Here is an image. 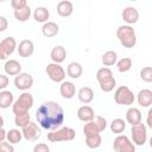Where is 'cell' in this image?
Wrapping results in <instances>:
<instances>
[{
  "mask_svg": "<svg viewBox=\"0 0 152 152\" xmlns=\"http://www.w3.org/2000/svg\"><path fill=\"white\" fill-rule=\"evenodd\" d=\"M36 119L39 126L48 131L59 128L64 122V110L55 101L42 103L36 110Z\"/></svg>",
  "mask_w": 152,
  "mask_h": 152,
  "instance_id": "6da1fadb",
  "label": "cell"
},
{
  "mask_svg": "<svg viewBox=\"0 0 152 152\" xmlns=\"http://www.w3.org/2000/svg\"><path fill=\"white\" fill-rule=\"evenodd\" d=\"M116 37L121 45L127 49H132L137 44L135 31L131 25H121L116 30Z\"/></svg>",
  "mask_w": 152,
  "mask_h": 152,
  "instance_id": "7a4b0ae2",
  "label": "cell"
},
{
  "mask_svg": "<svg viewBox=\"0 0 152 152\" xmlns=\"http://www.w3.org/2000/svg\"><path fill=\"white\" fill-rule=\"evenodd\" d=\"M76 137V132L71 127H59L57 129L51 131L48 133V139L51 142H59V141H70L74 140Z\"/></svg>",
  "mask_w": 152,
  "mask_h": 152,
  "instance_id": "3957f363",
  "label": "cell"
},
{
  "mask_svg": "<svg viewBox=\"0 0 152 152\" xmlns=\"http://www.w3.org/2000/svg\"><path fill=\"white\" fill-rule=\"evenodd\" d=\"M33 106V96L32 94L24 91L18 99L17 101L12 104V112L13 114H21V113H26L28 112V109H31Z\"/></svg>",
  "mask_w": 152,
  "mask_h": 152,
  "instance_id": "277c9868",
  "label": "cell"
},
{
  "mask_svg": "<svg viewBox=\"0 0 152 152\" xmlns=\"http://www.w3.org/2000/svg\"><path fill=\"white\" fill-rule=\"evenodd\" d=\"M134 100H135L134 94L127 86H120L114 93V101L118 104L131 106L133 104Z\"/></svg>",
  "mask_w": 152,
  "mask_h": 152,
  "instance_id": "5b68a950",
  "label": "cell"
},
{
  "mask_svg": "<svg viewBox=\"0 0 152 152\" xmlns=\"http://www.w3.org/2000/svg\"><path fill=\"white\" fill-rule=\"evenodd\" d=\"M131 134H132L133 142L138 146H142L147 140V129H146V126L141 121L132 125Z\"/></svg>",
  "mask_w": 152,
  "mask_h": 152,
  "instance_id": "8992f818",
  "label": "cell"
},
{
  "mask_svg": "<svg viewBox=\"0 0 152 152\" xmlns=\"http://www.w3.org/2000/svg\"><path fill=\"white\" fill-rule=\"evenodd\" d=\"M45 72L48 75V77L56 83H61L64 81L65 78V70L61 66L59 63H50L46 65L45 68Z\"/></svg>",
  "mask_w": 152,
  "mask_h": 152,
  "instance_id": "52a82bcc",
  "label": "cell"
},
{
  "mask_svg": "<svg viewBox=\"0 0 152 152\" xmlns=\"http://www.w3.org/2000/svg\"><path fill=\"white\" fill-rule=\"evenodd\" d=\"M113 148L116 152H134L135 151L134 144L129 140L127 135H122V134H118V137L114 139Z\"/></svg>",
  "mask_w": 152,
  "mask_h": 152,
  "instance_id": "ba28073f",
  "label": "cell"
},
{
  "mask_svg": "<svg viewBox=\"0 0 152 152\" xmlns=\"http://www.w3.org/2000/svg\"><path fill=\"white\" fill-rule=\"evenodd\" d=\"M17 49V40L13 37H6L0 42V59H7Z\"/></svg>",
  "mask_w": 152,
  "mask_h": 152,
  "instance_id": "9c48e42d",
  "label": "cell"
},
{
  "mask_svg": "<svg viewBox=\"0 0 152 152\" xmlns=\"http://www.w3.org/2000/svg\"><path fill=\"white\" fill-rule=\"evenodd\" d=\"M14 86L18 90L26 91L33 86V77L27 72H19L14 77Z\"/></svg>",
  "mask_w": 152,
  "mask_h": 152,
  "instance_id": "30bf717a",
  "label": "cell"
},
{
  "mask_svg": "<svg viewBox=\"0 0 152 152\" xmlns=\"http://www.w3.org/2000/svg\"><path fill=\"white\" fill-rule=\"evenodd\" d=\"M21 133L23 137L27 140V141H36L39 137H40V128L38 127V125L36 122L30 121L26 126L21 127Z\"/></svg>",
  "mask_w": 152,
  "mask_h": 152,
  "instance_id": "8fae6325",
  "label": "cell"
},
{
  "mask_svg": "<svg viewBox=\"0 0 152 152\" xmlns=\"http://www.w3.org/2000/svg\"><path fill=\"white\" fill-rule=\"evenodd\" d=\"M121 17L124 19V21L127 24V25H132V24H135L139 19V12L135 7H132V6H128L126 8H124L122 13H121Z\"/></svg>",
  "mask_w": 152,
  "mask_h": 152,
  "instance_id": "7c38bea8",
  "label": "cell"
},
{
  "mask_svg": "<svg viewBox=\"0 0 152 152\" xmlns=\"http://www.w3.org/2000/svg\"><path fill=\"white\" fill-rule=\"evenodd\" d=\"M17 50H18V53L20 57H24V58H27L30 57L33 51H34V45H33V42L30 40V39H24L19 43V45L17 46Z\"/></svg>",
  "mask_w": 152,
  "mask_h": 152,
  "instance_id": "4fadbf2b",
  "label": "cell"
},
{
  "mask_svg": "<svg viewBox=\"0 0 152 152\" xmlns=\"http://www.w3.org/2000/svg\"><path fill=\"white\" fill-rule=\"evenodd\" d=\"M59 93L64 99H72L76 95V86L70 81H63L61 82Z\"/></svg>",
  "mask_w": 152,
  "mask_h": 152,
  "instance_id": "5bb4252c",
  "label": "cell"
},
{
  "mask_svg": "<svg viewBox=\"0 0 152 152\" xmlns=\"http://www.w3.org/2000/svg\"><path fill=\"white\" fill-rule=\"evenodd\" d=\"M4 70H5L6 75L15 76L19 72H21V64L15 59H7L4 65Z\"/></svg>",
  "mask_w": 152,
  "mask_h": 152,
  "instance_id": "9a60e30c",
  "label": "cell"
},
{
  "mask_svg": "<svg viewBox=\"0 0 152 152\" xmlns=\"http://www.w3.org/2000/svg\"><path fill=\"white\" fill-rule=\"evenodd\" d=\"M74 12V5L71 1L69 0H62L58 2L57 5V13L61 15V17H70Z\"/></svg>",
  "mask_w": 152,
  "mask_h": 152,
  "instance_id": "2e32d148",
  "label": "cell"
},
{
  "mask_svg": "<svg viewBox=\"0 0 152 152\" xmlns=\"http://www.w3.org/2000/svg\"><path fill=\"white\" fill-rule=\"evenodd\" d=\"M65 57H66V51H65V48L62 46V45H56L51 52H50V58L52 59L53 63H62L65 61Z\"/></svg>",
  "mask_w": 152,
  "mask_h": 152,
  "instance_id": "e0dca14e",
  "label": "cell"
},
{
  "mask_svg": "<svg viewBox=\"0 0 152 152\" xmlns=\"http://www.w3.org/2000/svg\"><path fill=\"white\" fill-rule=\"evenodd\" d=\"M94 116H95V113H94V109L90 106L84 104V106H82L77 109V118H78V120H81L83 122L93 120Z\"/></svg>",
  "mask_w": 152,
  "mask_h": 152,
  "instance_id": "ac0fdd59",
  "label": "cell"
},
{
  "mask_svg": "<svg viewBox=\"0 0 152 152\" xmlns=\"http://www.w3.org/2000/svg\"><path fill=\"white\" fill-rule=\"evenodd\" d=\"M58 32H59V26L53 21H45L42 26V33L48 38L57 36Z\"/></svg>",
  "mask_w": 152,
  "mask_h": 152,
  "instance_id": "d6986e66",
  "label": "cell"
},
{
  "mask_svg": "<svg viewBox=\"0 0 152 152\" xmlns=\"http://www.w3.org/2000/svg\"><path fill=\"white\" fill-rule=\"evenodd\" d=\"M77 97L82 103L88 104L94 100V91L90 87H82L77 91Z\"/></svg>",
  "mask_w": 152,
  "mask_h": 152,
  "instance_id": "ffe728a7",
  "label": "cell"
},
{
  "mask_svg": "<svg viewBox=\"0 0 152 152\" xmlns=\"http://www.w3.org/2000/svg\"><path fill=\"white\" fill-rule=\"evenodd\" d=\"M138 103L141 107H150L152 104V90L142 89L138 93Z\"/></svg>",
  "mask_w": 152,
  "mask_h": 152,
  "instance_id": "44dd1931",
  "label": "cell"
},
{
  "mask_svg": "<svg viewBox=\"0 0 152 152\" xmlns=\"http://www.w3.org/2000/svg\"><path fill=\"white\" fill-rule=\"evenodd\" d=\"M126 121L131 125L140 122L141 121V112L135 107L128 108V110L126 112Z\"/></svg>",
  "mask_w": 152,
  "mask_h": 152,
  "instance_id": "7402d4cb",
  "label": "cell"
},
{
  "mask_svg": "<svg viewBox=\"0 0 152 152\" xmlns=\"http://www.w3.org/2000/svg\"><path fill=\"white\" fill-rule=\"evenodd\" d=\"M82 72H83V68L80 63H77V62L69 63V65L66 68L68 76H70L71 78H80L82 76Z\"/></svg>",
  "mask_w": 152,
  "mask_h": 152,
  "instance_id": "603a6c76",
  "label": "cell"
},
{
  "mask_svg": "<svg viewBox=\"0 0 152 152\" xmlns=\"http://www.w3.org/2000/svg\"><path fill=\"white\" fill-rule=\"evenodd\" d=\"M49 17H50V12H49V10H48L46 7H44V6L37 7V8L34 10V12H33V18H34V20H36L37 23H43V24H44L45 21H48Z\"/></svg>",
  "mask_w": 152,
  "mask_h": 152,
  "instance_id": "cb8c5ba5",
  "label": "cell"
},
{
  "mask_svg": "<svg viewBox=\"0 0 152 152\" xmlns=\"http://www.w3.org/2000/svg\"><path fill=\"white\" fill-rule=\"evenodd\" d=\"M13 104V94L10 90H2L0 91V108L6 109L10 108V106Z\"/></svg>",
  "mask_w": 152,
  "mask_h": 152,
  "instance_id": "d4e9b609",
  "label": "cell"
},
{
  "mask_svg": "<svg viewBox=\"0 0 152 152\" xmlns=\"http://www.w3.org/2000/svg\"><path fill=\"white\" fill-rule=\"evenodd\" d=\"M31 17V8L30 6H25L23 8H19V10H14V18L18 20V21H26L28 20Z\"/></svg>",
  "mask_w": 152,
  "mask_h": 152,
  "instance_id": "484cf974",
  "label": "cell"
},
{
  "mask_svg": "<svg viewBox=\"0 0 152 152\" xmlns=\"http://www.w3.org/2000/svg\"><path fill=\"white\" fill-rule=\"evenodd\" d=\"M21 138H23V133L21 131L17 129V128H12L10 129L7 133H6V139L10 144H19L21 141Z\"/></svg>",
  "mask_w": 152,
  "mask_h": 152,
  "instance_id": "4316f807",
  "label": "cell"
},
{
  "mask_svg": "<svg viewBox=\"0 0 152 152\" xmlns=\"http://www.w3.org/2000/svg\"><path fill=\"white\" fill-rule=\"evenodd\" d=\"M118 61V55L115 51L113 50H109V51H106L103 55H102V64L104 66H110V65H114Z\"/></svg>",
  "mask_w": 152,
  "mask_h": 152,
  "instance_id": "83f0119b",
  "label": "cell"
},
{
  "mask_svg": "<svg viewBox=\"0 0 152 152\" xmlns=\"http://www.w3.org/2000/svg\"><path fill=\"white\" fill-rule=\"evenodd\" d=\"M99 84H100V89H101L102 91L109 93V91H112V90L115 88L116 81H115L114 76H110V77H108V78H104V80L100 81Z\"/></svg>",
  "mask_w": 152,
  "mask_h": 152,
  "instance_id": "f1b7e54d",
  "label": "cell"
},
{
  "mask_svg": "<svg viewBox=\"0 0 152 152\" xmlns=\"http://www.w3.org/2000/svg\"><path fill=\"white\" fill-rule=\"evenodd\" d=\"M101 142H102V138H101L100 133L86 137V144L89 148H97L101 146Z\"/></svg>",
  "mask_w": 152,
  "mask_h": 152,
  "instance_id": "f546056e",
  "label": "cell"
},
{
  "mask_svg": "<svg viewBox=\"0 0 152 152\" xmlns=\"http://www.w3.org/2000/svg\"><path fill=\"white\" fill-rule=\"evenodd\" d=\"M126 128V122L125 120L122 119H114L112 122H110V131L114 133V134H121Z\"/></svg>",
  "mask_w": 152,
  "mask_h": 152,
  "instance_id": "4dcf8cb0",
  "label": "cell"
},
{
  "mask_svg": "<svg viewBox=\"0 0 152 152\" xmlns=\"http://www.w3.org/2000/svg\"><path fill=\"white\" fill-rule=\"evenodd\" d=\"M116 68L119 72H127L132 68V59L128 57H124L116 61Z\"/></svg>",
  "mask_w": 152,
  "mask_h": 152,
  "instance_id": "1f68e13d",
  "label": "cell"
},
{
  "mask_svg": "<svg viewBox=\"0 0 152 152\" xmlns=\"http://www.w3.org/2000/svg\"><path fill=\"white\" fill-rule=\"evenodd\" d=\"M30 121H31V120H30V114H28V112L21 113V114H15V116H14V124H15V126H18V127H24V126H26Z\"/></svg>",
  "mask_w": 152,
  "mask_h": 152,
  "instance_id": "d6a6232c",
  "label": "cell"
},
{
  "mask_svg": "<svg viewBox=\"0 0 152 152\" xmlns=\"http://www.w3.org/2000/svg\"><path fill=\"white\" fill-rule=\"evenodd\" d=\"M93 122L95 124V126H96V128L99 129L100 133L102 131H104L106 127H107V120L103 116H101V115H95L93 118Z\"/></svg>",
  "mask_w": 152,
  "mask_h": 152,
  "instance_id": "836d02e7",
  "label": "cell"
},
{
  "mask_svg": "<svg viewBox=\"0 0 152 152\" xmlns=\"http://www.w3.org/2000/svg\"><path fill=\"white\" fill-rule=\"evenodd\" d=\"M83 133H84V135L87 137V135L96 134V133H100V132H99V129L96 128V126H95V124L93 122V120H90V121H87V122H86V125H84V127H83Z\"/></svg>",
  "mask_w": 152,
  "mask_h": 152,
  "instance_id": "e575fe53",
  "label": "cell"
},
{
  "mask_svg": "<svg viewBox=\"0 0 152 152\" xmlns=\"http://www.w3.org/2000/svg\"><path fill=\"white\" fill-rule=\"evenodd\" d=\"M110 76H113V72H112V70H110L109 68H107V66H103V68L99 69L97 72H96V80H97L99 82L102 81V80H104V78H108V77H110Z\"/></svg>",
  "mask_w": 152,
  "mask_h": 152,
  "instance_id": "d590c367",
  "label": "cell"
},
{
  "mask_svg": "<svg viewBox=\"0 0 152 152\" xmlns=\"http://www.w3.org/2000/svg\"><path fill=\"white\" fill-rule=\"evenodd\" d=\"M140 78L144 82H152V68L151 66H145L140 70Z\"/></svg>",
  "mask_w": 152,
  "mask_h": 152,
  "instance_id": "8d00e7d4",
  "label": "cell"
},
{
  "mask_svg": "<svg viewBox=\"0 0 152 152\" xmlns=\"http://www.w3.org/2000/svg\"><path fill=\"white\" fill-rule=\"evenodd\" d=\"M11 6L13 10H19L27 6V0H11Z\"/></svg>",
  "mask_w": 152,
  "mask_h": 152,
  "instance_id": "74e56055",
  "label": "cell"
},
{
  "mask_svg": "<svg viewBox=\"0 0 152 152\" xmlns=\"http://www.w3.org/2000/svg\"><path fill=\"white\" fill-rule=\"evenodd\" d=\"M13 151H14V147L12 144L6 142L5 140L0 142V152H13Z\"/></svg>",
  "mask_w": 152,
  "mask_h": 152,
  "instance_id": "f35d334b",
  "label": "cell"
},
{
  "mask_svg": "<svg viewBox=\"0 0 152 152\" xmlns=\"http://www.w3.org/2000/svg\"><path fill=\"white\" fill-rule=\"evenodd\" d=\"M49 151H50V147L46 144H44V142L37 144L33 147V152H49Z\"/></svg>",
  "mask_w": 152,
  "mask_h": 152,
  "instance_id": "ab89813d",
  "label": "cell"
},
{
  "mask_svg": "<svg viewBox=\"0 0 152 152\" xmlns=\"http://www.w3.org/2000/svg\"><path fill=\"white\" fill-rule=\"evenodd\" d=\"M8 82H10V80H8L7 75L0 74V90H4L8 86Z\"/></svg>",
  "mask_w": 152,
  "mask_h": 152,
  "instance_id": "60d3db41",
  "label": "cell"
},
{
  "mask_svg": "<svg viewBox=\"0 0 152 152\" xmlns=\"http://www.w3.org/2000/svg\"><path fill=\"white\" fill-rule=\"evenodd\" d=\"M8 27V21L4 15H0V32H4Z\"/></svg>",
  "mask_w": 152,
  "mask_h": 152,
  "instance_id": "b9f144b4",
  "label": "cell"
},
{
  "mask_svg": "<svg viewBox=\"0 0 152 152\" xmlns=\"http://www.w3.org/2000/svg\"><path fill=\"white\" fill-rule=\"evenodd\" d=\"M151 116H152V109H148L147 112V120H146V124L150 128H152V120H151Z\"/></svg>",
  "mask_w": 152,
  "mask_h": 152,
  "instance_id": "7bdbcfd3",
  "label": "cell"
},
{
  "mask_svg": "<svg viewBox=\"0 0 152 152\" xmlns=\"http://www.w3.org/2000/svg\"><path fill=\"white\" fill-rule=\"evenodd\" d=\"M6 133H7V132H6L2 127H0V142L6 139Z\"/></svg>",
  "mask_w": 152,
  "mask_h": 152,
  "instance_id": "ee69618b",
  "label": "cell"
},
{
  "mask_svg": "<svg viewBox=\"0 0 152 152\" xmlns=\"http://www.w3.org/2000/svg\"><path fill=\"white\" fill-rule=\"evenodd\" d=\"M4 126V118L0 115V127H2Z\"/></svg>",
  "mask_w": 152,
  "mask_h": 152,
  "instance_id": "f6af8a7d",
  "label": "cell"
},
{
  "mask_svg": "<svg viewBox=\"0 0 152 152\" xmlns=\"http://www.w3.org/2000/svg\"><path fill=\"white\" fill-rule=\"evenodd\" d=\"M4 1H6V0H0V2H4Z\"/></svg>",
  "mask_w": 152,
  "mask_h": 152,
  "instance_id": "bcb514c9",
  "label": "cell"
},
{
  "mask_svg": "<svg viewBox=\"0 0 152 152\" xmlns=\"http://www.w3.org/2000/svg\"><path fill=\"white\" fill-rule=\"evenodd\" d=\"M129 1H137V0H129Z\"/></svg>",
  "mask_w": 152,
  "mask_h": 152,
  "instance_id": "7dc6e473",
  "label": "cell"
}]
</instances>
